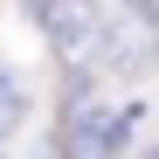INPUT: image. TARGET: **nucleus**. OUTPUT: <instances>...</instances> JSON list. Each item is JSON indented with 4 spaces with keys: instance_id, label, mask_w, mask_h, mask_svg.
Listing matches in <instances>:
<instances>
[{
    "instance_id": "obj_1",
    "label": "nucleus",
    "mask_w": 159,
    "mask_h": 159,
    "mask_svg": "<svg viewBox=\"0 0 159 159\" xmlns=\"http://www.w3.org/2000/svg\"><path fill=\"white\" fill-rule=\"evenodd\" d=\"M90 62H104V69H118V76H139L145 62H152V21L145 14H104L97 7V48H90Z\"/></svg>"
},
{
    "instance_id": "obj_2",
    "label": "nucleus",
    "mask_w": 159,
    "mask_h": 159,
    "mask_svg": "<svg viewBox=\"0 0 159 159\" xmlns=\"http://www.w3.org/2000/svg\"><path fill=\"white\" fill-rule=\"evenodd\" d=\"M28 14L42 21V35L56 42L62 62H90V48H97V0H28Z\"/></svg>"
},
{
    "instance_id": "obj_3",
    "label": "nucleus",
    "mask_w": 159,
    "mask_h": 159,
    "mask_svg": "<svg viewBox=\"0 0 159 159\" xmlns=\"http://www.w3.org/2000/svg\"><path fill=\"white\" fill-rule=\"evenodd\" d=\"M21 118H28V90H21V76L0 62V139H14Z\"/></svg>"
},
{
    "instance_id": "obj_4",
    "label": "nucleus",
    "mask_w": 159,
    "mask_h": 159,
    "mask_svg": "<svg viewBox=\"0 0 159 159\" xmlns=\"http://www.w3.org/2000/svg\"><path fill=\"white\" fill-rule=\"evenodd\" d=\"M131 14H145V21H159V0H125Z\"/></svg>"
},
{
    "instance_id": "obj_5",
    "label": "nucleus",
    "mask_w": 159,
    "mask_h": 159,
    "mask_svg": "<svg viewBox=\"0 0 159 159\" xmlns=\"http://www.w3.org/2000/svg\"><path fill=\"white\" fill-rule=\"evenodd\" d=\"M139 159H159V145H152V152H139Z\"/></svg>"
},
{
    "instance_id": "obj_6",
    "label": "nucleus",
    "mask_w": 159,
    "mask_h": 159,
    "mask_svg": "<svg viewBox=\"0 0 159 159\" xmlns=\"http://www.w3.org/2000/svg\"><path fill=\"white\" fill-rule=\"evenodd\" d=\"M0 159H7V139H0Z\"/></svg>"
}]
</instances>
